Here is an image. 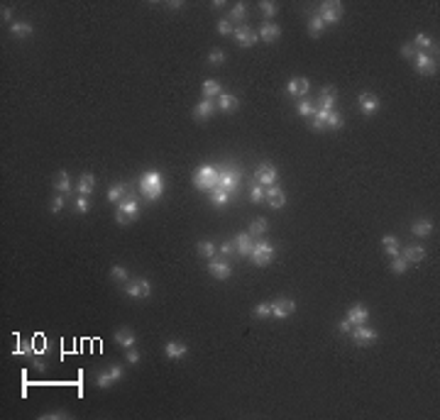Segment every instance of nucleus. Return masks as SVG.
<instances>
[{"label": "nucleus", "instance_id": "47", "mask_svg": "<svg viewBox=\"0 0 440 420\" xmlns=\"http://www.w3.org/2000/svg\"><path fill=\"white\" fill-rule=\"evenodd\" d=\"M64 203H66V195H64V193L54 195V200H52V213H54V215L64 210Z\"/></svg>", "mask_w": 440, "mask_h": 420}, {"label": "nucleus", "instance_id": "27", "mask_svg": "<svg viewBox=\"0 0 440 420\" xmlns=\"http://www.w3.org/2000/svg\"><path fill=\"white\" fill-rule=\"evenodd\" d=\"M411 232H413L416 237H428V235L433 232V223H430V220H416V223L411 225Z\"/></svg>", "mask_w": 440, "mask_h": 420}, {"label": "nucleus", "instance_id": "29", "mask_svg": "<svg viewBox=\"0 0 440 420\" xmlns=\"http://www.w3.org/2000/svg\"><path fill=\"white\" fill-rule=\"evenodd\" d=\"M10 35L13 37H30L32 35V25L30 22H13L10 25Z\"/></svg>", "mask_w": 440, "mask_h": 420}, {"label": "nucleus", "instance_id": "54", "mask_svg": "<svg viewBox=\"0 0 440 420\" xmlns=\"http://www.w3.org/2000/svg\"><path fill=\"white\" fill-rule=\"evenodd\" d=\"M127 362H130V364H137V362H140V352H137L135 347L127 349Z\"/></svg>", "mask_w": 440, "mask_h": 420}, {"label": "nucleus", "instance_id": "41", "mask_svg": "<svg viewBox=\"0 0 440 420\" xmlns=\"http://www.w3.org/2000/svg\"><path fill=\"white\" fill-rule=\"evenodd\" d=\"M96 383H98L100 388H110V386L115 383V379L110 376V371H100V374L96 376Z\"/></svg>", "mask_w": 440, "mask_h": 420}, {"label": "nucleus", "instance_id": "22", "mask_svg": "<svg viewBox=\"0 0 440 420\" xmlns=\"http://www.w3.org/2000/svg\"><path fill=\"white\" fill-rule=\"evenodd\" d=\"M93 188H96V178H93L91 173H81L79 186H76L79 195H91V193H93Z\"/></svg>", "mask_w": 440, "mask_h": 420}, {"label": "nucleus", "instance_id": "2", "mask_svg": "<svg viewBox=\"0 0 440 420\" xmlns=\"http://www.w3.org/2000/svg\"><path fill=\"white\" fill-rule=\"evenodd\" d=\"M193 186L198 191H208L213 193L215 188H220V169L210 166V164H203L193 171Z\"/></svg>", "mask_w": 440, "mask_h": 420}, {"label": "nucleus", "instance_id": "45", "mask_svg": "<svg viewBox=\"0 0 440 420\" xmlns=\"http://www.w3.org/2000/svg\"><path fill=\"white\" fill-rule=\"evenodd\" d=\"M110 276H113V281H127V269L120 267V264H115V267L110 269Z\"/></svg>", "mask_w": 440, "mask_h": 420}, {"label": "nucleus", "instance_id": "28", "mask_svg": "<svg viewBox=\"0 0 440 420\" xmlns=\"http://www.w3.org/2000/svg\"><path fill=\"white\" fill-rule=\"evenodd\" d=\"M125 191H127V186H122V183H113V186L108 188V200H110V203H120V200L127 195Z\"/></svg>", "mask_w": 440, "mask_h": 420}, {"label": "nucleus", "instance_id": "24", "mask_svg": "<svg viewBox=\"0 0 440 420\" xmlns=\"http://www.w3.org/2000/svg\"><path fill=\"white\" fill-rule=\"evenodd\" d=\"M316 108H320V110H335V91H333L330 86L323 91V95H320V100H318Z\"/></svg>", "mask_w": 440, "mask_h": 420}, {"label": "nucleus", "instance_id": "21", "mask_svg": "<svg viewBox=\"0 0 440 420\" xmlns=\"http://www.w3.org/2000/svg\"><path fill=\"white\" fill-rule=\"evenodd\" d=\"M164 352H166V357H169V359H181V357L188 352V347H186L183 342H176V340H171V342H166Z\"/></svg>", "mask_w": 440, "mask_h": 420}, {"label": "nucleus", "instance_id": "37", "mask_svg": "<svg viewBox=\"0 0 440 420\" xmlns=\"http://www.w3.org/2000/svg\"><path fill=\"white\" fill-rule=\"evenodd\" d=\"M406 269H408V262L399 254V257H394V262H391V271L396 274V276H401V274H406Z\"/></svg>", "mask_w": 440, "mask_h": 420}, {"label": "nucleus", "instance_id": "51", "mask_svg": "<svg viewBox=\"0 0 440 420\" xmlns=\"http://www.w3.org/2000/svg\"><path fill=\"white\" fill-rule=\"evenodd\" d=\"M286 93H289V95H294V98L299 95V78H291V81L286 83Z\"/></svg>", "mask_w": 440, "mask_h": 420}, {"label": "nucleus", "instance_id": "4", "mask_svg": "<svg viewBox=\"0 0 440 420\" xmlns=\"http://www.w3.org/2000/svg\"><path fill=\"white\" fill-rule=\"evenodd\" d=\"M274 252H277V249H274V245H272V242L260 240V242H255L250 259H252V264H257V267H267V264L274 259Z\"/></svg>", "mask_w": 440, "mask_h": 420}, {"label": "nucleus", "instance_id": "32", "mask_svg": "<svg viewBox=\"0 0 440 420\" xmlns=\"http://www.w3.org/2000/svg\"><path fill=\"white\" fill-rule=\"evenodd\" d=\"M215 252H218L215 242H210V240H203V242H198V254H200V257H208V259H213V257H215Z\"/></svg>", "mask_w": 440, "mask_h": 420}, {"label": "nucleus", "instance_id": "56", "mask_svg": "<svg viewBox=\"0 0 440 420\" xmlns=\"http://www.w3.org/2000/svg\"><path fill=\"white\" fill-rule=\"evenodd\" d=\"M220 254H235V245H233V242H225L223 247H220Z\"/></svg>", "mask_w": 440, "mask_h": 420}, {"label": "nucleus", "instance_id": "1", "mask_svg": "<svg viewBox=\"0 0 440 420\" xmlns=\"http://www.w3.org/2000/svg\"><path fill=\"white\" fill-rule=\"evenodd\" d=\"M137 186H140L142 198L149 200V203H154V200H159V198L164 195V176H161L159 171H147V173L140 178Z\"/></svg>", "mask_w": 440, "mask_h": 420}, {"label": "nucleus", "instance_id": "57", "mask_svg": "<svg viewBox=\"0 0 440 420\" xmlns=\"http://www.w3.org/2000/svg\"><path fill=\"white\" fill-rule=\"evenodd\" d=\"M44 420H54V418H69V413H44Z\"/></svg>", "mask_w": 440, "mask_h": 420}, {"label": "nucleus", "instance_id": "36", "mask_svg": "<svg viewBox=\"0 0 440 420\" xmlns=\"http://www.w3.org/2000/svg\"><path fill=\"white\" fill-rule=\"evenodd\" d=\"M264 232H267V220H264V218H257V220L250 223V235H252V237H260V235H264Z\"/></svg>", "mask_w": 440, "mask_h": 420}, {"label": "nucleus", "instance_id": "10", "mask_svg": "<svg viewBox=\"0 0 440 420\" xmlns=\"http://www.w3.org/2000/svg\"><path fill=\"white\" fill-rule=\"evenodd\" d=\"M416 69L423 74V76H433L435 74V69H438V64H435V59L428 54V52H416Z\"/></svg>", "mask_w": 440, "mask_h": 420}, {"label": "nucleus", "instance_id": "39", "mask_svg": "<svg viewBox=\"0 0 440 420\" xmlns=\"http://www.w3.org/2000/svg\"><path fill=\"white\" fill-rule=\"evenodd\" d=\"M325 127H330V130H340V127H342V115L333 110V113L328 115V120H325Z\"/></svg>", "mask_w": 440, "mask_h": 420}, {"label": "nucleus", "instance_id": "5", "mask_svg": "<svg viewBox=\"0 0 440 420\" xmlns=\"http://www.w3.org/2000/svg\"><path fill=\"white\" fill-rule=\"evenodd\" d=\"M240 181H242V173H240V169L235 164H230L228 169H220V188H223V191L235 193Z\"/></svg>", "mask_w": 440, "mask_h": 420}, {"label": "nucleus", "instance_id": "55", "mask_svg": "<svg viewBox=\"0 0 440 420\" xmlns=\"http://www.w3.org/2000/svg\"><path fill=\"white\" fill-rule=\"evenodd\" d=\"M381 245H384V247H399V240H396L394 235H386V237L381 240Z\"/></svg>", "mask_w": 440, "mask_h": 420}, {"label": "nucleus", "instance_id": "49", "mask_svg": "<svg viewBox=\"0 0 440 420\" xmlns=\"http://www.w3.org/2000/svg\"><path fill=\"white\" fill-rule=\"evenodd\" d=\"M108 371H110V376H113L115 381H120V379L125 376V369H122L120 364H110V369H108Z\"/></svg>", "mask_w": 440, "mask_h": 420}, {"label": "nucleus", "instance_id": "35", "mask_svg": "<svg viewBox=\"0 0 440 420\" xmlns=\"http://www.w3.org/2000/svg\"><path fill=\"white\" fill-rule=\"evenodd\" d=\"M296 113H299V115H303V117H313V115H316V103H311V100H301V103L296 105Z\"/></svg>", "mask_w": 440, "mask_h": 420}, {"label": "nucleus", "instance_id": "52", "mask_svg": "<svg viewBox=\"0 0 440 420\" xmlns=\"http://www.w3.org/2000/svg\"><path fill=\"white\" fill-rule=\"evenodd\" d=\"M308 88H311L308 78H299V95H306V93H308Z\"/></svg>", "mask_w": 440, "mask_h": 420}, {"label": "nucleus", "instance_id": "23", "mask_svg": "<svg viewBox=\"0 0 440 420\" xmlns=\"http://www.w3.org/2000/svg\"><path fill=\"white\" fill-rule=\"evenodd\" d=\"M223 113H233L235 108H238V98L235 95H230V93H220L218 95V103H215Z\"/></svg>", "mask_w": 440, "mask_h": 420}, {"label": "nucleus", "instance_id": "26", "mask_svg": "<svg viewBox=\"0 0 440 420\" xmlns=\"http://www.w3.org/2000/svg\"><path fill=\"white\" fill-rule=\"evenodd\" d=\"M230 198H233V193H230V191H223V188H215V191L210 193V203H213V205H218V208L228 205V203H230Z\"/></svg>", "mask_w": 440, "mask_h": 420}, {"label": "nucleus", "instance_id": "50", "mask_svg": "<svg viewBox=\"0 0 440 420\" xmlns=\"http://www.w3.org/2000/svg\"><path fill=\"white\" fill-rule=\"evenodd\" d=\"M401 57H403V59H413V57H416V47H413V44H403V47H401Z\"/></svg>", "mask_w": 440, "mask_h": 420}, {"label": "nucleus", "instance_id": "20", "mask_svg": "<svg viewBox=\"0 0 440 420\" xmlns=\"http://www.w3.org/2000/svg\"><path fill=\"white\" fill-rule=\"evenodd\" d=\"M257 35H260L262 42H277L279 35H281V30H279V25H274V22H264V25L260 27Z\"/></svg>", "mask_w": 440, "mask_h": 420}, {"label": "nucleus", "instance_id": "59", "mask_svg": "<svg viewBox=\"0 0 440 420\" xmlns=\"http://www.w3.org/2000/svg\"><path fill=\"white\" fill-rule=\"evenodd\" d=\"M384 252H386V254H389V257H391V259H394V257H399V254H401V252H399V247H384Z\"/></svg>", "mask_w": 440, "mask_h": 420}, {"label": "nucleus", "instance_id": "6", "mask_svg": "<svg viewBox=\"0 0 440 420\" xmlns=\"http://www.w3.org/2000/svg\"><path fill=\"white\" fill-rule=\"evenodd\" d=\"M320 20H323V25H335V22H340V18H342V5L340 3H323L320 5V10L316 13Z\"/></svg>", "mask_w": 440, "mask_h": 420}, {"label": "nucleus", "instance_id": "14", "mask_svg": "<svg viewBox=\"0 0 440 420\" xmlns=\"http://www.w3.org/2000/svg\"><path fill=\"white\" fill-rule=\"evenodd\" d=\"M294 310H296V303L291 298H277L272 303V315H277V318H289Z\"/></svg>", "mask_w": 440, "mask_h": 420}, {"label": "nucleus", "instance_id": "46", "mask_svg": "<svg viewBox=\"0 0 440 420\" xmlns=\"http://www.w3.org/2000/svg\"><path fill=\"white\" fill-rule=\"evenodd\" d=\"M252 315H255V318H267V315H272V303H260V305L252 310Z\"/></svg>", "mask_w": 440, "mask_h": 420}, {"label": "nucleus", "instance_id": "42", "mask_svg": "<svg viewBox=\"0 0 440 420\" xmlns=\"http://www.w3.org/2000/svg\"><path fill=\"white\" fill-rule=\"evenodd\" d=\"M260 10L264 13V18H267V20H272V18L277 15V5L272 3V0H262V3H260Z\"/></svg>", "mask_w": 440, "mask_h": 420}, {"label": "nucleus", "instance_id": "18", "mask_svg": "<svg viewBox=\"0 0 440 420\" xmlns=\"http://www.w3.org/2000/svg\"><path fill=\"white\" fill-rule=\"evenodd\" d=\"M208 271H210V276H213V279H220V281H225V279L233 274L230 264H225V262H218V259H210V264H208Z\"/></svg>", "mask_w": 440, "mask_h": 420}, {"label": "nucleus", "instance_id": "48", "mask_svg": "<svg viewBox=\"0 0 440 420\" xmlns=\"http://www.w3.org/2000/svg\"><path fill=\"white\" fill-rule=\"evenodd\" d=\"M88 210H91L88 195H79V198H76V213H88Z\"/></svg>", "mask_w": 440, "mask_h": 420}, {"label": "nucleus", "instance_id": "11", "mask_svg": "<svg viewBox=\"0 0 440 420\" xmlns=\"http://www.w3.org/2000/svg\"><path fill=\"white\" fill-rule=\"evenodd\" d=\"M357 103H360V110H362L364 115H374V113L379 110V98H377L374 93H369V91L360 93V95H357Z\"/></svg>", "mask_w": 440, "mask_h": 420}, {"label": "nucleus", "instance_id": "44", "mask_svg": "<svg viewBox=\"0 0 440 420\" xmlns=\"http://www.w3.org/2000/svg\"><path fill=\"white\" fill-rule=\"evenodd\" d=\"M208 61L213 64V66H220L225 61V52H220V49H210V54H208Z\"/></svg>", "mask_w": 440, "mask_h": 420}, {"label": "nucleus", "instance_id": "33", "mask_svg": "<svg viewBox=\"0 0 440 420\" xmlns=\"http://www.w3.org/2000/svg\"><path fill=\"white\" fill-rule=\"evenodd\" d=\"M245 15H247V5H245V3H238V5H233V10H230V22H242Z\"/></svg>", "mask_w": 440, "mask_h": 420}, {"label": "nucleus", "instance_id": "3", "mask_svg": "<svg viewBox=\"0 0 440 420\" xmlns=\"http://www.w3.org/2000/svg\"><path fill=\"white\" fill-rule=\"evenodd\" d=\"M140 215V203H137V195H132V193H127L120 203H118V210H115V220L120 223V225H125V223H130V220H135Z\"/></svg>", "mask_w": 440, "mask_h": 420}, {"label": "nucleus", "instance_id": "19", "mask_svg": "<svg viewBox=\"0 0 440 420\" xmlns=\"http://www.w3.org/2000/svg\"><path fill=\"white\" fill-rule=\"evenodd\" d=\"M113 340H115V342H118L120 347H125V349L135 347V342H137V337H135V332H132L130 327H120V330H115Z\"/></svg>", "mask_w": 440, "mask_h": 420}, {"label": "nucleus", "instance_id": "43", "mask_svg": "<svg viewBox=\"0 0 440 420\" xmlns=\"http://www.w3.org/2000/svg\"><path fill=\"white\" fill-rule=\"evenodd\" d=\"M215 27H218V32L223 35V37H233V32H235V27H233V22H230V20H220Z\"/></svg>", "mask_w": 440, "mask_h": 420}, {"label": "nucleus", "instance_id": "9", "mask_svg": "<svg viewBox=\"0 0 440 420\" xmlns=\"http://www.w3.org/2000/svg\"><path fill=\"white\" fill-rule=\"evenodd\" d=\"M233 37H235V42H238L240 47H255V44L260 42V35H257L252 27H247V25H238L235 32H233Z\"/></svg>", "mask_w": 440, "mask_h": 420}, {"label": "nucleus", "instance_id": "53", "mask_svg": "<svg viewBox=\"0 0 440 420\" xmlns=\"http://www.w3.org/2000/svg\"><path fill=\"white\" fill-rule=\"evenodd\" d=\"M338 330H340L342 335H350V332H352V323H350V320L345 318V320H342V323L338 325Z\"/></svg>", "mask_w": 440, "mask_h": 420}, {"label": "nucleus", "instance_id": "7", "mask_svg": "<svg viewBox=\"0 0 440 420\" xmlns=\"http://www.w3.org/2000/svg\"><path fill=\"white\" fill-rule=\"evenodd\" d=\"M125 296H130V298H147L149 293H152V284L147 281V279H132V281H127L125 284Z\"/></svg>", "mask_w": 440, "mask_h": 420}, {"label": "nucleus", "instance_id": "12", "mask_svg": "<svg viewBox=\"0 0 440 420\" xmlns=\"http://www.w3.org/2000/svg\"><path fill=\"white\" fill-rule=\"evenodd\" d=\"M352 340L360 344V347H364V344H369V342H374L379 335L372 330V327H367V325H357V327H352Z\"/></svg>", "mask_w": 440, "mask_h": 420}, {"label": "nucleus", "instance_id": "8", "mask_svg": "<svg viewBox=\"0 0 440 420\" xmlns=\"http://www.w3.org/2000/svg\"><path fill=\"white\" fill-rule=\"evenodd\" d=\"M255 178L260 181V186H274V181L279 178V171H277V166L274 164H269V161H264V164H260L257 166V171H255Z\"/></svg>", "mask_w": 440, "mask_h": 420}, {"label": "nucleus", "instance_id": "30", "mask_svg": "<svg viewBox=\"0 0 440 420\" xmlns=\"http://www.w3.org/2000/svg\"><path fill=\"white\" fill-rule=\"evenodd\" d=\"M54 186H57V191H59V193H64V195H66V193L71 191L69 173H66V171H59V173H57V178H54Z\"/></svg>", "mask_w": 440, "mask_h": 420}, {"label": "nucleus", "instance_id": "13", "mask_svg": "<svg viewBox=\"0 0 440 420\" xmlns=\"http://www.w3.org/2000/svg\"><path fill=\"white\" fill-rule=\"evenodd\" d=\"M215 110H218V105H215L210 98H203V100L193 108V120H198V122H200V120H208V117H213Z\"/></svg>", "mask_w": 440, "mask_h": 420}, {"label": "nucleus", "instance_id": "34", "mask_svg": "<svg viewBox=\"0 0 440 420\" xmlns=\"http://www.w3.org/2000/svg\"><path fill=\"white\" fill-rule=\"evenodd\" d=\"M323 20L318 18V15H311V20H308V32H311V37H320V32H323Z\"/></svg>", "mask_w": 440, "mask_h": 420}, {"label": "nucleus", "instance_id": "25", "mask_svg": "<svg viewBox=\"0 0 440 420\" xmlns=\"http://www.w3.org/2000/svg\"><path fill=\"white\" fill-rule=\"evenodd\" d=\"M401 257L411 264V262H420L423 257H425V249L423 247H418V245H411V247H406L403 252H401Z\"/></svg>", "mask_w": 440, "mask_h": 420}, {"label": "nucleus", "instance_id": "16", "mask_svg": "<svg viewBox=\"0 0 440 420\" xmlns=\"http://www.w3.org/2000/svg\"><path fill=\"white\" fill-rule=\"evenodd\" d=\"M347 320L352 323V327H357V325H367V320H369V310H367L362 303H357V305H352V308L347 310Z\"/></svg>", "mask_w": 440, "mask_h": 420}, {"label": "nucleus", "instance_id": "31", "mask_svg": "<svg viewBox=\"0 0 440 420\" xmlns=\"http://www.w3.org/2000/svg\"><path fill=\"white\" fill-rule=\"evenodd\" d=\"M203 93H205V98H215V95H220L223 93V88H220V83L218 81H213V78H208L205 83H203Z\"/></svg>", "mask_w": 440, "mask_h": 420}, {"label": "nucleus", "instance_id": "15", "mask_svg": "<svg viewBox=\"0 0 440 420\" xmlns=\"http://www.w3.org/2000/svg\"><path fill=\"white\" fill-rule=\"evenodd\" d=\"M233 245H235V252H238L240 257H250V254H252V247H255V240H252L250 232H245V235H238V237L233 240Z\"/></svg>", "mask_w": 440, "mask_h": 420}, {"label": "nucleus", "instance_id": "58", "mask_svg": "<svg viewBox=\"0 0 440 420\" xmlns=\"http://www.w3.org/2000/svg\"><path fill=\"white\" fill-rule=\"evenodd\" d=\"M0 18H3V22H10V20H13V10H10V8H3Z\"/></svg>", "mask_w": 440, "mask_h": 420}, {"label": "nucleus", "instance_id": "38", "mask_svg": "<svg viewBox=\"0 0 440 420\" xmlns=\"http://www.w3.org/2000/svg\"><path fill=\"white\" fill-rule=\"evenodd\" d=\"M413 47H418V49H423V52H428V49L433 47V42H430V37H428V35H423V32H418V35H416V39H413Z\"/></svg>", "mask_w": 440, "mask_h": 420}, {"label": "nucleus", "instance_id": "40", "mask_svg": "<svg viewBox=\"0 0 440 420\" xmlns=\"http://www.w3.org/2000/svg\"><path fill=\"white\" fill-rule=\"evenodd\" d=\"M267 198V188L264 186H252L250 188V200L252 203H260V200H264Z\"/></svg>", "mask_w": 440, "mask_h": 420}, {"label": "nucleus", "instance_id": "17", "mask_svg": "<svg viewBox=\"0 0 440 420\" xmlns=\"http://www.w3.org/2000/svg\"><path fill=\"white\" fill-rule=\"evenodd\" d=\"M274 210H281L284 205H286V193L281 191V188H277V186H269L267 188V198H264Z\"/></svg>", "mask_w": 440, "mask_h": 420}]
</instances>
